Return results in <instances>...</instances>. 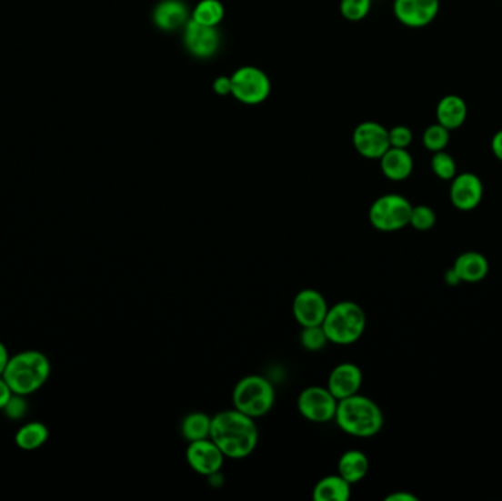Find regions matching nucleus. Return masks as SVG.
I'll return each mask as SVG.
<instances>
[{"mask_svg":"<svg viewBox=\"0 0 502 501\" xmlns=\"http://www.w3.org/2000/svg\"><path fill=\"white\" fill-rule=\"evenodd\" d=\"M210 440L221 448L226 459H246L257 447L259 429L253 417L233 407L212 417Z\"/></svg>","mask_w":502,"mask_h":501,"instance_id":"f257e3e1","label":"nucleus"},{"mask_svg":"<svg viewBox=\"0 0 502 501\" xmlns=\"http://www.w3.org/2000/svg\"><path fill=\"white\" fill-rule=\"evenodd\" d=\"M52 365L49 357L38 350H24L9 357L4 378L14 395H35L49 381Z\"/></svg>","mask_w":502,"mask_h":501,"instance_id":"f03ea898","label":"nucleus"},{"mask_svg":"<svg viewBox=\"0 0 502 501\" xmlns=\"http://www.w3.org/2000/svg\"><path fill=\"white\" fill-rule=\"evenodd\" d=\"M335 422L343 433L357 438L377 436L384 428V414L372 398L362 395L339 400Z\"/></svg>","mask_w":502,"mask_h":501,"instance_id":"7ed1b4c3","label":"nucleus"},{"mask_svg":"<svg viewBox=\"0 0 502 501\" xmlns=\"http://www.w3.org/2000/svg\"><path fill=\"white\" fill-rule=\"evenodd\" d=\"M366 324L367 318L363 307L351 300H343L329 307L322 328L329 343L350 346L362 338Z\"/></svg>","mask_w":502,"mask_h":501,"instance_id":"20e7f679","label":"nucleus"},{"mask_svg":"<svg viewBox=\"0 0 502 501\" xmlns=\"http://www.w3.org/2000/svg\"><path fill=\"white\" fill-rule=\"evenodd\" d=\"M233 405L253 419L265 416L275 405L274 386L262 376H244L234 386Z\"/></svg>","mask_w":502,"mask_h":501,"instance_id":"39448f33","label":"nucleus"},{"mask_svg":"<svg viewBox=\"0 0 502 501\" xmlns=\"http://www.w3.org/2000/svg\"><path fill=\"white\" fill-rule=\"evenodd\" d=\"M413 205L410 200L397 193L381 195L372 203L369 221L373 228L381 233H396L410 224Z\"/></svg>","mask_w":502,"mask_h":501,"instance_id":"423d86ee","label":"nucleus"},{"mask_svg":"<svg viewBox=\"0 0 502 501\" xmlns=\"http://www.w3.org/2000/svg\"><path fill=\"white\" fill-rule=\"evenodd\" d=\"M231 95L241 104L259 105L269 97L270 80L257 66H241L231 75Z\"/></svg>","mask_w":502,"mask_h":501,"instance_id":"0eeeda50","label":"nucleus"},{"mask_svg":"<svg viewBox=\"0 0 502 501\" xmlns=\"http://www.w3.org/2000/svg\"><path fill=\"white\" fill-rule=\"evenodd\" d=\"M336 407L338 400L327 390V386H307L298 396V412L313 424H327L334 421Z\"/></svg>","mask_w":502,"mask_h":501,"instance_id":"6e6552de","label":"nucleus"},{"mask_svg":"<svg viewBox=\"0 0 502 501\" xmlns=\"http://www.w3.org/2000/svg\"><path fill=\"white\" fill-rule=\"evenodd\" d=\"M394 15L408 28H425L437 20L441 0H394Z\"/></svg>","mask_w":502,"mask_h":501,"instance_id":"1a4fd4ad","label":"nucleus"},{"mask_svg":"<svg viewBox=\"0 0 502 501\" xmlns=\"http://www.w3.org/2000/svg\"><path fill=\"white\" fill-rule=\"evenodd\" d=\"M353 145L366 159H381L391 147L388 130L375 121L358 124L353 133Z\"/></svg>","mask_w":502,"mask_h":501,"instance_id":"9d476101","label":"nucleus"},{"mask_svg":"<svg viewBox=\"0 0 502 501\" xmlns=\"http://www.w3.org/2000/svg\"><path fill=\"white\" fill-rule=\"evenodd\" d=\"M327 310H329V306H327L325 296L315 288H305V290L298 291L294 297V319L297 321L301 328L322 326L326 318Z\"/></svg>","mask_w":502,"mask_h":501,"instance_id":"9b49d317","label":"nucleus"},{"mask_svg":"<svg viewBox=\"0 0 502 501\" xmlns=\"http://www.w3.org/2000/svg\"><path fill=\"white\" fill-rule=\"evenodd\" d=\"M186 457L191 469L203 476H210L216 472H221L226 459L221 448L217 447L210 438L191 441L186 447Z\"/></svg>","mask_w":502,"mask_h":501,"instance_id":"f8f14e48","label":"nucleus"},{"mask_svg":"<svg viewBox=\"0 0 502 501\" xmlns=\"http://www.w3.org/2000/svg\"><path fill=\"white\" fill-rule=\"evenodd\" d=\"M484 183L473 173L457 174L451 180L449 200L458 211L470 212L484 199Z\"/></svg>","mask_w":502,"mask_h":501,"instance_id":"ddd939ff","label":"nucleus"},{"mask_svg":"<svg viewBox=\"0 0 502 501\" xmlns=\"http://www.w3.org/2000/svg\"><path fill=\"white\" fill-rule=\"evenodd\" d=\"M184 43L196 58H212L219 49V33L216 27H207L190 20L184 27Z\"/></svg>","mask_w":502,"mask_h":501,"instance_id":"4468645a","label":"nucleus"},{"mask_svg":"<svg viewBox=\"0 0 502 501\" xmlns=\"http://www.w3.org/2000/svg\"><path fill=\"white\" fill-rule=\"evenodd\" d=\"M363 384V372L351 362L336 365L327 376V390L331 391L336 400L357 395Z\"/></svg>","mask_w":502,"mask_h":501,"instance_id":"2eb2a0df","label":"nucleus"},{"mask_svg":"<svg viewBox=\"0 0 502 501\" xmlns=\"http://www.w3.org/2000/svg\"><path fill=\"white\" fill-rule=\"evenodd\" d=\"M437 123L456 131L465 125L468 116V106L463 97L458 95H446L437 105Z\"/></svg>","mask_w":502,"mask_h":501,"instance_id":"dca6fc26","label":"nucleus"},{"mask_svg":"<svg viewBox=\"0 0 502 501\" xmlns=\"http://www.w3.org/2000/svg\"><path fill=\"white\" fill-rule=\"evenodd\" d=\"M153 21L159 30L176 31L188 23V8L183 0H162L153 11Z\"/></svg>","mask_w":502,"mask_h":501,"instance_id":"f3484780","label":"nucleus"},{"mask_svg":"<svg viewBox=\"0 0 502 501\" xmlns=\"http://www.w3.org/2000/svg\"><path fill=\"white\" fill-rule=\"evenodd\" d=\"M379 161L382 174L391 181L407 180L415 169V161L407 149L389 147Z\"/></svg>","mask_w":502,"mask_h":501,"instance_id":"a211bd4d","label":"nucleus"},{"mask_svg":"<svg viewBox=\"0 0 502 501\" xmlns=\"http://www.w3.org/2000/svg\"><path fill=\"white\" fill-rule=\"evenodd\" d=\"M453 269L461 283L476 284L487 278L489 264L482 253L466 252L457 257Z\"/></svg>","mask_w":502,"mask_h":501,"instance_id":"6ab92c4d","label":"nucleus"},{"mask_svg":"<svg viewBox=\"0 0 502 501\" xmlns=\"http://www.w3.org/2000/svg\"><path fill=\"white\" fill-rule=\"evenodd\" d=\"M351 497V484L341 475H327L313 488L315 501H346Z\"/></svg>","mask_w":502,"mask_h":501,"instance_id":"aec40b11","label":"nucleus"},{"mask_svg":"<svg viewBox=\"0 0 502 501\" xmlns=\"http://www.w3.org/2000/svg\"><path fill=\"white\" fill-rule=\"evenodd\" d=\"M369 472V459L360 450H346L338 460V474L353 484L362 481Z\"/></svg>","mask_w":502,"mask_h":501,"instance_id":"412c9836","label":"nucleus"},{"mask_svg":"<svg viewBox=\"0 0 502 501\" xmlns=\"http://www.w3.org/2000/svg\"><path fill=\"white\" fill-rule=\"evenodd\" d=\"M47 440H49V428L43 422H27L15 434V444L24 452L37 450L43 447Z\"/></svg>","mask_w":502,"mask_h":501,"instance_id":"4be33fe9","label":"nucleus"},{"mask_svg":"<svg viewBox=\"0 0 502 501\" xmlns=\"http://www.w3.org/2000/svg\"><path fill=\"white\" fill-rule=\"evenodd\" d=\"M212 428V417L203 412H193L183 417L181 421V434L188 443L191 441L205 440L210 438Z\"/></svg>","mask_w":502,"mask_h":501,"instance_id":"5701e85b","label":"nucleus"},{"mask_svg":"<svg viewBox=\"0 0 502 501\" xmlns=\"http://www.w3.org/2000/svg\"><path fill=\"white\" fill-rule=\"evenodd\" d=\"M224 5L219 0H200L193 9L191 20L207 27H217L224 20Z\"/></svg>","mask_w":502,"mask_h":501,"instance_id":"b1692460","label":"nucleus"},{"mask_svg":"<svg viewBox=\"0 0 502 501\" xmlns=\"http://www.w3.org/2000/svg\"><path fill=\"white\" fill-rule=\"evenodd\" d=\"M449 142H451V131L439 123L432 124L423 131L422 143L425 149L429 150L430 154L446 150Z\"/></svg>","mask_w":502,"mask_h":501,"instance_id":"393cba45","label":"nucleus"},{"mask_svg":"<svg viewBox=\"0 0 502 501\" xmlns=\"http://www.w3.org/2000/svg\"><path fill=\"white\" fill-rule=\"evenodd\" d=\"M430 168H432V173L442 181H451L458 174L457 173L456 159L447 150H441V152L432 155Z\"/></svg>","mask_w":502,"mask_h":501,"instance_id":"a878e982","label":"nucleus"},{"mask_svg":"<svg viewBox=\"0 0 502 501\" xmlns=\"http://www.w3.org/2000/svg\"><path fill=\"white\" fill-rule=\"evenodd\" d=\"M300 343L307 352L316 353L324 350L329 340L322 326H305L301 329Z\"/></svg>","mask_w":502,"mask_h":501,"instance_id":"bb28decb","label":"nucleus"},{"mask_svg":"<svg viewBox=\"0 0 502 501\" xmlns=\"http://www.w3.org/2000/svg\"><path fill=\"white\" fill-rule=\"evenodd\" d=\"M437 224V214L427 205H417L413 206L410 215V224L417 231H429Z\"/></svg>","mask_w":502,"mask_h":501,"instance_id":"cd10ccee","label":"nucleus"},{"mask_svg":"<svg viewBox=\"0 0 502 501\" xmlns=\"http://www.w3.org/2000/svg\"><path fill=\"white\" fill-rule=\"evenodd\" d=\"M372 9V0H341L339 11L348 21H362Z\"/></svg>","mask_w":502,"mask_h":501,"instance_id":"c85d7f7f","label":"nucleus"},{"mask_svg":"<svg viewBox=\"0 0 502 501\" xmlns=\"http://www.w3.org/2000/svg\"><path fill=\"white\" fill-rule=\"evenodd\" d=\"M2 412L12 421L24 419L28 414L27 398H25V396L12 395V397L9 398V402L6 403Z\"/></svg>","mask_w":502,"mask_h":501,"instance_id":"c756f323","label":"nucleus"},{"mask_svg":"<svg viewBox=\"0 0 502 501\" xmlns=\"http://www.w3.org/2000/svg\"><path fill=\"white\" fill-rule=\"evenodd\" d=\"M389 145L398 149H408L413 143V131L407 125H396L388 130Z\"/></svg>","mask_w":502,"mask_h":501,"instance_id":"7c9ffc66","label":"nucleus"},{"mask_svg":"<svg viewBox=\"0 0 502 501\" xmlns=\"http://www.w3.org/2000/svg\"><path fill=\"white\" fill-rule=\"evenodd\" d=\"M233 90V83H231V77L226 75H221L214 81V92L219 96H228Z\"/></svg>","mask_w":502,"mask_h":501,"instance_id":"2f4dec72","label":"nucleus"},{"mask_svg":"<svg viewBox=\"0 0 502 501\" xmlns=\"http://www.w3.org/2000/svg\"><path fill=\"white\" fill-rule=\"evenodd\" d=\"M11 386L5 381L4 376H0V410L4 409L6 403L9 402V398L12 397Z\"/></svg>","mask_w":502,"mask_h":501,"instance_id":"473e14b6","label":"nucleus"},{"mask_svg":"<svg viewBox=\"0 0 502 501\" xmlns=\"http://www.w3.org/2000/svg\"><path fill=\"white\" fill-rule=\"evenodd\" d=\"M491 150L494 156L497 157L499 162H502V128L492 135Z\"/></svg>","mask_w":502,"mask_h":501,"instance_id":"72a5a7b5","label":"nucleus"},{"mask_svg":"<svg viewBox=\"0 0 502 501\" xmlns=\"http://www.w3.org/2000/svg\"><path fill=\"white\" fill-rule=\"evenodd\" d=\"M418 498L413 494L406 493V491H398V493L389 494L385 501H417Z\"/></svg>","mask_w":502,"mask_h":501,"instance_id":"f704fd0d","label":"nucleus"},{"mask_svg":"<svg viewBox=\"0 0 502 501\" xmlns=\"http://www.w3.org/2000/svg\"><path fill=\"white\" fill-rule=\"evenodd\" d=\"M9 352L6 346L0 341V376H4L5 367L8 365L9 362Z\"/></svg>","mask_w":502,"mask_h":501,"instance_id":"c9c22d12","label":"nucleus"},{"mask_svg":"<svg viewBox=\"0 0 502 501\" xmlns=\"http://www.w3.org/2000/svg\"><path fill=\"white\" fill-rule=\"evenodd\" d=\"M447 283L449 284H458L461 283L460 278L457 276L456 271H454L453 268L449 269L448 272H447Z\"/></svg>","mask_w":502,"mask_h":501,"instance_id":"e433bc0d","label":"nucleus"}]
</instances>
